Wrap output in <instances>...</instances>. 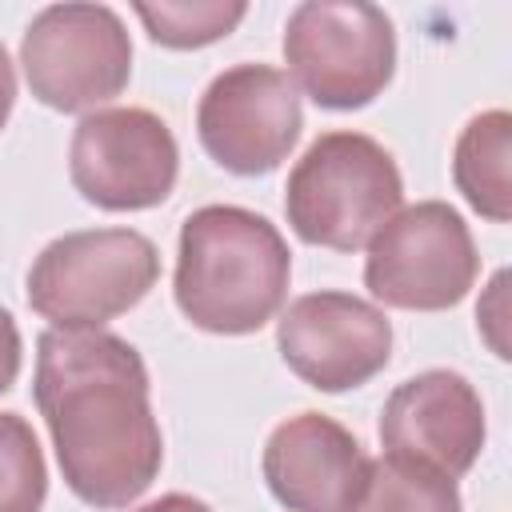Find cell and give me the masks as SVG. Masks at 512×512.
<instances>
[{
  "instance_id": "1",
  "label": "cell",
  "mask_w": 512,
  "mask_h": 512,
  "mask_svg": "<svg viewBox=\"0 0 512 512\" xmlns=\"http://www.w3.org/2000/svg\"><path fill=\"white\" fill-rule=\"evenodd\" d=\"M36 348V408L64 484L92 508L132 504L164 460L140 352L100 328H52Z\"/></svg>"
},
{
  "instance_id": "2",
  "label": "cell",
  "mask_w": 512,
  "mask_h": 512,
  "mask_svg": "<svg viewBox=\"0 0 512 512\" xmlns=\"http://www.w3.org/2000/svg\"><path fill=\"white\" fill-rule=\"evenodd\" d=\"M288 272L284 236L248 208L208 204L180 228L176 304L204 332L244 336L264 328L288 296Z\"/></svg>"
},
{
  "instance_id": "3",
  "label": "cell",
  "mask_w": 512,
  "mask_h": 512,
  "mask_svg": "<svg viewBox=\"0 0 512 512\" xmlns=\"http://www.w3.org/2000/svg\"><path fill=\"white\" fill-rule=\"evenodd\" d=\"M404 184L396 160L360 132H324L296 160L284 212L304 244L356 252L400 208Z\"/></svg>"
},
{
  "instance_id": "4",
  "label": "cell",
  "mask_w": 512,
  "mask_h": 512,
  "mask_svg": "<svg viewBox=\"0 0 512 512\" xmlns=\"http://www.w3.org/2000/svg\"><path fill=\"white\" fill-rule=\"evenodd\" d=\"M156 244L132 228H92L52 240L28 268V304L56 328H100L148 296Z\"/></svg>"
},
{
  "instance_id": "5",
  "label": "cell",
  "mask_w": 512,
  "mask_h": 512,
  "mask_svg": "<svg viewBox=\"0 0 512 512\" xmlns=\"http://www.w3.org/2000/svg\"><path fill=\"white\" fill-rule=\"evenodd\" d=\"M284 60L320 108H360L384 92L396 68V32L384 8L364 0H308L288 16Z\"/></svg>"
},
{
  "instance_id": "6",
  "label": "cell",
  "mask_w": 512,
  "mask_h": 512,
  "mask_svg": "<svg viewBox=\"0 0 512 512\" xmlns=\"http://www.w3.org/2000/svg\"><path fill=\"white\" fill-rule=\"evenodd\" d=\"M28 88L56 112H84L124 92L132 76V40L104 4H52L20 44Z\"/></svg>"
},
{
  "instance_id": "7",
  "label": "cell",
  "mask_w": 512,
  "mask_h": 512,
  "mask_svg": "<svg viewBox=\"0 0 512 512\" xmlns=\"http://www.w3.org/2000/svg\"><path fill=\"white\" fill-rule=\"evenodd\" d=\"M476 264V244L460 212L440 200H424L396 212L368 240L364 284L392 308L440 312L468 296Z\"/></svg>"
},
{
  "instance_id": "8",
  "label": "cell",
  "mask_w": 512,
  "mask_h": 512,
  "mask_svg": "<svg viewBox=\"0 0 512 512\" xmlns=\"http://www.w3.org/2000/svg\"><path fill=\"white\" fill-rule=\"evenodd\" d=\"M176 140L148 108H108L76 124L68 172L76 192L108 212L160 204L176 184Z\"/></svg>"
},
{
  "instance_id": "9",
  "label": "cell",
  "mask_w": 512,
  "mask_h": 512,
  "mask_svg": "<svg viewBox=\"0 0 512 512\" xmlns=\"http://www.w3.org/2000/svg\"><path fill=\"white\" fill-rule=\"evenodd\" d=\"M300 128L304 112L296 84L268 64H240L220 72L200 96L196 112L204 152L236 176L272 172L296 148Z\"/></svg>"
},
{
  "instance_id": "10",
  "label": "cell",
  "mask_w": 512,
  "mask_h": 512,
  "mask_svg": "<svg viewBox=\"0 0 512 512\" xmlns=\"http://www.w3.org/2000/svg\"><path fill=\"white\" fill-rule=\"evenodd\" d=\"M284 364L320 392L368 384L392 356L388 316L348 292H308L292 300L276 324Z\"/></svg>"
},
{
  "instance_id": "11",
  "label": "cell",
  "mask_w": 512,
  "mask_h": 512,
  "mask_svg": "<svg viewBox=\"0 0 512 512\" xmlns=\"http://www.w3.org/2000/svg\"><path fill=\"white\" fill-rule=\"evenodd\" d=\"M380 440L392 460L456 480L484 448V404L460 372H420L388 396L380 412Z\"/></svg>"
},
{
  "instance_id": "12",
  "label": "cell",
  "mask_w": 512,
  "mask_h": 512,
  "mask_svg": "<svg viewBox=\"0 0 512 512\" xmlns=\"http://www.w3.org/2000/svg\"><path fill=\"white\" fill-rule=\"evenodd\" d=\"M368 476L360 440L320 412L284 420L264 444V480L288 512H352Z\"/></svg>"
},
{
  "instance_id": "13",
  "label": "cell",
  "mask_w": 512,
  "mask_h": 512,
  "mask_svg": "<svg viewBox=\"0 0 512 512\" xmlns=\"http://www.w3.org/2000/svg\"><path fill=\"white\" fill-rule=\"evenodd\" d=\"M508 156H512V116L504 108H492L468 120V128L456 140V156H452L456 188L480 216L496 224L512 216Z\"/></svg>"
},
{
  "instance_id": "14",
  "label": "cell",
  "mask_w": 512,
  "mask_h": 512,
  "mask_svg": "<svg viewBox=\"0 0 512 512\" xmlns=\"http://www.w3.org/2000/svg\"><path fill=\"white\" fill-rule=\"evenodd\" d=\"M352 512H460V492L432 468L384 456L372 464L368 488Z\"/></svg>"
},
{
  "instance_id": "15",
  "label": "cell",
  "mask_w": 512,
  "mask_h": 512,
  "mask_svg": "<svg viewBox=\"0 0 512 512\" xmlns=\"http://www.w3.org/2000/svg\"><path fill=\"white\" fill-rule=\"evenodd\" d=\"M244 4H220V0H196V4H136L140 24L148 36L164 48H204L220 36H228L244 20Z\"/></svg>"
},
{
  "instance_id": "16",
  "label": "cell",
  "mask_w": 512,
  "mask_h": 512,
  "mask_svg": "<svg viewBox=\"0 0 512 512\" xmlns=\"http://www.w3.org/2000/svg\"><path fill=\"white\" fill-rule=\"evenodd\" d=\"M44 492L48 472L36 432L16 412H0V512H40Z\"/></svg>"
},
{
  "instance_id": "17",
  "label": "cell",
  "mask_w": 512,
  "mask_h": 512,
  "mask_svg": "<svg viewBox=\"0 0 512 512\" xmlns=\"http://www.w3.org/2000/svg\"><path fill=\"white\" fill-rule=\"evenodd\" d=\"M504 288H508V276L496 272L492 284H488V296H484L480 308H476L480 332L488 336V344H492V352H496L500 360H508V340H504Z\"/></svg>"
},
{
  "instance_id": "18",
  "label": "cell",
  "mask_w": 512,
  "mask_h": 512,
  "mask_svg": "<svg viewBox=\"0 0 512 512\" xmlns=\"http://www.w3.org/2000/svg\"><path fill=\"white\" fill-rule=\"evenodd\" d=\"M16 372H20V332L12 316L0 308V392L16 384Z\"/></svg>"
},
{
  "instance_id": "19",
  "label": "cell",
  "mask_w": 512,
  "mask_h": 512,
  "mask_svg": "<svg viewBox=\"0 0 512 512\" xmlns=\"http://www.w3.org/2000/svg\"><path fill=\"white\" fill-rule=\"evenodd\" d=\"M12 104H16V72H12V60L4 52V44H0V128L8 124Z\"/></svg>"
},
{
  "instance_id": "20",
  "label": "cell",
  "mask_w": 512,
  "mask_h": 512,
  "mask_svg": "<svg viewBox=\"0 0 512 512\" xmlns=\"http://www.w3.org/2000/svg\"><path fill=\"white\" fill-rule=\"evenodd\" d=\"M136 512H212V508L192 500V496H184V492H172V496H160V500H152V504H144Z\"/></svg>"
}]
</instances>
